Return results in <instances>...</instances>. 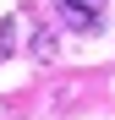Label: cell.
<instances>
[{
    "instance_id": "1",
    "label": "cell",
    "mask_w": 115,
    "mask_h": 120,
    "mask_svg": "<svg viewBox=\"0 0 115 120\" xmlns=\"http://www.w3.org/2000/svg\"><path fill=\"white\" fill-rule=\"evenodd\" d=\"M60 16L77 33H93V27H99V0H60Z\"/></svg>"
},
{
    "instance_id": "2",
    "label": "cell",
    "mask_w": 115,
    "mask_h": 120,
    "mask_svg": "<svg viewBox=\"0 0 115 120\" xmlns=\"http://www.w3.org/2000/svg\"><path fill=\"white\" fill-rule=\"evenodd\" d=\"M11 38H16V22H11V16H6V22H0V60L11 55Z\"/></svg>"
}]
</instances>
